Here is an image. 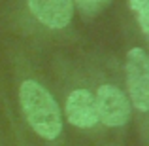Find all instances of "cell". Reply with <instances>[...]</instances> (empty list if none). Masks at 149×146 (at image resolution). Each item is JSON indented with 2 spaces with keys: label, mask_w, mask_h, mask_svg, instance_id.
<instances>
[{
  "label": "cell",
  "mask_w": 149,
  "mask_h": 146,
  "mask_svg": "<svg viewBox=\"0 0 149 146\" xmlns=\"http://www.w3.org/2000/svg\"><path fill=\"white\" fill-rule=\"evenodd\" d=\"M98 121L108 127H121L130 118V101L115 85H100L95 95Z\"/></svg>",
  "instance_id": "cell-3"
},
{
  "label": "cell",
  "mask_w": 149,
  "mask_h": 146,
  "mask_svg": "<svg viewBox=\"0 0 149 146\" xmlns=\"http://www.w3.org/2000/svg\"><path fill=\"white\" fill-rule=\"evenodd\" d=\"M147 38H149V34H147Z\"/></svg>",
  "instance_id": "cell-7"
},
{
  "label": "cell",
  "mask_w": 149,
  "mask_h": 146,
  "mask_svg": "<svg viewBox=\"0 0 149 146\" xmlns=\"http://www.w3.org/2000/svg\"><path fill=\"white\" fill-rule=\"evenodd\" d=\"M30 11L49 29H64L72 21V0H29Z\"/></svg>",
  "instance_id": "cell-5"
},
{
  "label": "cell",
  "mask_w": 149,
  "mask_h": 146,
  "mask_svg": "<svg viewBox=\"0 0 149 146\" xmlns=\"http://www.w3.org/2000/svg\"><path fill=\"white\" fill-rule=\"evenodd\" d=\"M19 101L29 125L40 137L53 140L62 131V118L58 104L45 87L34 80H25L19 87Z\"/></svg>",
  "instance_id": "cell-1"
},
{
  "label": "cell",
  "mask_w": 149,
  "mask_h": 146,
  "mask_svg": "<svg viewBox=\"0 0 149 146\" xmlns=\"http://www.w3.org/2000/svg\"><path fill=\"white\" fill-rule=\"evenodd\" d=\"M66 118L72 125L79 129H89L96 125L98 114H96L95 95L87 89H76L68 95L66 101Z\"/></svg>",
  "instance_id": "cell-4"
},
{
  "label": "cell",
  "mask_w": 149,
  "mask_h": 146,
  "mask_svg": "<svg viewBox=\"0 0 149 146\" xmlns=\"http://www.w3.org/2000/svg\"><path fill=\"white\" fill-rule=\"evenodd\" d=\"M130 10L136 13L140 29L146 32V36L149 34V0H128Z\"/></svg>",
  "instance_id": "cell-6"
},
{
  "label": "cell",
  "mask_w": 149,
  "mask_h": 146,
  "mask_svg": "<svg viewBox=\"0 0 149 146\" xmlns=\"http://www.w3.org/2000/svg\"><path fill=\"white\" fill-rule=\"evenodd\" d=\"M127 87L132 106L140 112L149 110V57L143 49L134 48L127 55Z\"/></svg>",
  "instance_id": "cell-2"
}]
</instances>
